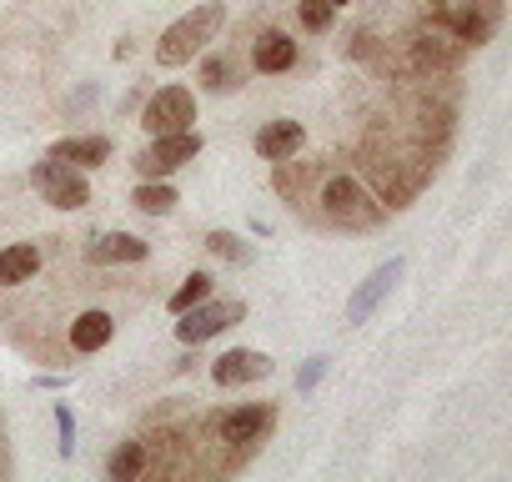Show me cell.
Masks as SVG:
<instances>
[{"label":"cell","instance_id":"cell-16","mask_svg":"<svg viewBox=\"0 0 512 482\" xmlns=\"http://www.w3.org/2000/svg\"><path fill=\"white\" fill-rule=\"evenodd\" d=\"M176 186H166V181H141L136 191H131V206L141 211V216H166V211H176Z\"/></svg>","mask_w":512,"mask_h":482},{"label":"cell","instance_id":"cell-2","mask_svg":"<svg viewBox=\"0 0 512 482\" xmlns=\"http://www.w3.org/2000/svg\"><path fill=\"white\" fill-rule=\"evenodd\" d=\"M236 56H246V66L262 76V81H277V76H292L302 71V46L292 31L272 26V21H251L246 36L236 41Z\"/></svg>","mask_w":512,"mask_h":482},{"label":"cell","instance_id":"cell-11","mask_svg":"<svg viewBox=\"0 0 512 482\" xmlns=\"http://www.w3.org/2000/svg\"><path fill=\"white\" fill-rule=\"evenodd\" d=\"M91 262L96 267H141V262H151V241L131 236V231H106L91 241Z\"/></svg>","mask_w":512,"mask_h":482},{"label":"cell","instance_id":"cell-7","mask_svg":"<svg viewBox=\"0 0 512 482\" xmlns=\"http://www.w3.org/2000/svg\"><path fill=\"white\" fill-rule=\"evenodd\" d=\"M196 121V96L186 86H161L156 96H146L141 106V131L146 136H171V131H191Z\"/></svg>","mask_w":512,"mask_h":482},{"label":"cell","instance_id":"cell-3","mask_svg":"<svg viewBox=\"0 0 512 482\" xmlns=\"http://www.w3.org/2000/svg\"><path fill=\"white\" fill-rule=\"evenodd\" d=\"M226 26V6L221 0H206V6H196L191 16H181L176 26H166V36L156 41V66H186L191 56L206 51V41H216V31Z\"/></svg>","mask_w":512,"mask_h":482},{"label":"cell","instance_id":"cell-13","mask_svg":"<svg viewBox=\"0 0 512 482\" xmlns=\"http://www.w3.org/2000/svg\"><path fill=\"white\" fill-rule=\"evenodd\" d=\"M397 277H402V257H392V262H382L357 292H352V302H347V322L357 327V322H367L372 312H377V302L397 287Z\"/></svg>","mask_w":512,"mask_h":482},{"label":"cell","instance_id":"cell-8","mask_svg":"<svg viewBox=\"0 0 512 482\" xmlns=\"http://www.w3.org/2000/svg\"><path fill=\"white\" fill-rule=\"evenodd\" d=\"M241 317H246V302H241V297H231V302H196V307L181 312V322H176V342L196 347V342H206V337L236 327Z\"/></svg>","mask_w":512,"mask_h":482},{"label":"cell","instance_id":"cell-1","mask_svg":"<svg viewBox=\"0 0 512 482\" xmlns=\"http://www.w3.org/2000/svg\"><path fill=\"white\" fill-rule=\"evenodd\" d=\"M302 216H317L332 231H377L392 211L352 176V171H327L317 186H307Z\"/></svg>","mask_w":512,"mask_h":482},{"label":"cell","instance_id":"cell-4","mask_svg":"<svg viewBox=\"0 0 512 482\" xmlns=\"http://www.w3.org/2000/svg\"><path fill=\"white\" fill-rule=\"evenodd\" d=\"M277 422H282V407L277 402H241V407H231V412H216L211 417V432H216V442L231 452H241V457H251L256 447H262L272 432H277Z\"/></svg>","mask_w":512,"mask_h":482},{"label":"cell","instance_id":"cell-18","mask_svg":"<svg viewBox=\"0 0 512 482\" xmlns=\"http://www.w3.org/2000/svg\"><path fill=\"white\" fill-rule=\"evenodd\" d=\"M206 297H211V272H201V267H191V272L181 277V287H176V292L166 297V307H171V312L181 317L186 307H196V302H206Z\"/></svg>","mask_w":512,"mask_h":482},{"label":"cell","instance_id":"cell-20","mask_svg":"<svg viewBox=\"0 0 512 482\" xmlns=\"http://www.w3.org/2000/svg\"><path fill=\"white\" fill-rule=\"evenodd\" d=\"M51 417H56V432H61V457H71V452H76V417H71L66 402H56Z\"/></svg>","mask_w":512,"mask_h":482},{"label":"cell","instance_id":"cell-15","mask_svg":"<svg viewBox=\"0 0 512 482\" xmlns=\"http://www.w3.org/2000/svg\"><path fill=\"white\" fill-rule=\"evenodd\" d=\"M151 472V447H146V437H126L111 457H106V477L111 482H136V477H146Z\"/></svg>","mask_w":512,"mask_h":482},{"label":"cell","instance_id":"cell-22","mask_svg":"<svg viewBox=\"0 0 512 482\" xmlns=\"http://www.w3.org/2000/svg\"><path fill=\"white\" fill-rule=\"evenodd\" d=\"M332 6H337V11H342V6H352V0H332Z\"/></svg>","mask_w":512,"mask_h":482},{"label":"cell","instance_id":"cell-19","mask_svg":"<svg viewBox=\"0 0 512 482\" xmlns=\"http://www.w3.org/2000/svg\"><path fill=\"white\" fill-rule=\"evenodd\" d=\"M206 252L221 257V262H231V267H251V257H256L236 231H206Z\"/></svg>","mask_w":512,"mask_h":482},{"label":"cell","instance_id":"cell-10","mask_svg":"<svg viewBox=\"0 0 512 482\" xmlns=\"http://www.w3.org/2000/svg\"><path fill=\"white\" fill-rule=\"evenodd\" d=\"M251 146H256V156L262 161H292V156H302V146H307V126L302 121H287V116H277V121H262L256 126V136H251Z\"/></svg>","mask_w":512,"mask_h":482},{"label":"cell","instance_id":"cell-12","mask_svg":"<svg viewBox=\"0 0 512 482\" xmlns=\"http://www.w3.org/2000/svg\"><path fill=\"white\" fill-rule=\"evenodd\" d=\"M46 156H56V161L76 166V171H96V166H106L116 156V141L111 136H61Z\"/></svg>","mask_w":512,"mask_h":482},{"label":"cell","instance_id":"cell-9","mask_svg":"<svg viewBox=\"0 0 512 482\" xmlns=\"http://www.w3.org/2000/svg\"><path fill=\"white\" fill-rule=\"evenodd\" d=\"M277 372V362L256 347H231L221 357H211V382L216 387H246V382H267Z\"/></svg>","mask_w":512,"mask_h":482},{"label":"cell","instance_id":"cell-5","mask_svg":"<svg viewBox=\"0 0 512 482\" xmlns=\"http://www.w3.org/2000/svg\"><path fill=\"white\" fill-rule=\"evenodd\" d=\"M201 136L196 131H171V136H151L136 156H131V171L141 176V181H166L171 171H181V166H191L196 156H201Z\"/></svg>","mask_w":512,"mask_h":482},{"label":"cell","instance_id":"cell-14","mask_svg":"<svg viewBox=\"0 0 512 482\" xmlns=\"http://www.w3.org/2000/svg\"><path fill=\"white\" fill-rule=\"evenodd\" d=\"M196 81H201L206 96H226V91H236V86H241V56H236V46H221V51L201 56Z\"/></svg>","mask_w":512,"mask_h":482},{"label":"cell","instance_id":"cell-21","mask_svg":"<svg viewBox=\"0 0 512 482\" xmlns=\"http://www.w3.org/2000/svg\"><path fill=\"white\" fill-rule=\"evenodd\" d=\"M322 377H327V357H307V362L297 367V392H312Z\"/></svg>","mask_w":512,"mask_h":482},{"label":"cell","instance_id":"cell-17","mask_svg":"<svg viewBox=\"0 0 512 482\" xmlns=\"http://www.w3.org/2000/svg\"><path fill=\"white\" fill-rule=\"evenodd\" d=\"M292 16H297V26L312 31V36H327V31L337 26V6H332V0H292Z\"/></svg>","mask_w":512,"mask_h":482},{"label":"cell","instance_id":"cell-6","mask_svg":"<svg viewBox=\"0 0 512 482\" xmlns=\"http://www.w3.org/2000/svg\"><path fill=\"white\" fill-rule=\"evenodd\" d=\"M31 181L41 186L46 206H56V211H81V206L91 201V181H86L76 166L56 161V156L36 161V166H31Z\"/></svg>","mask_w":512,"mask_h":482}]
</instances>
